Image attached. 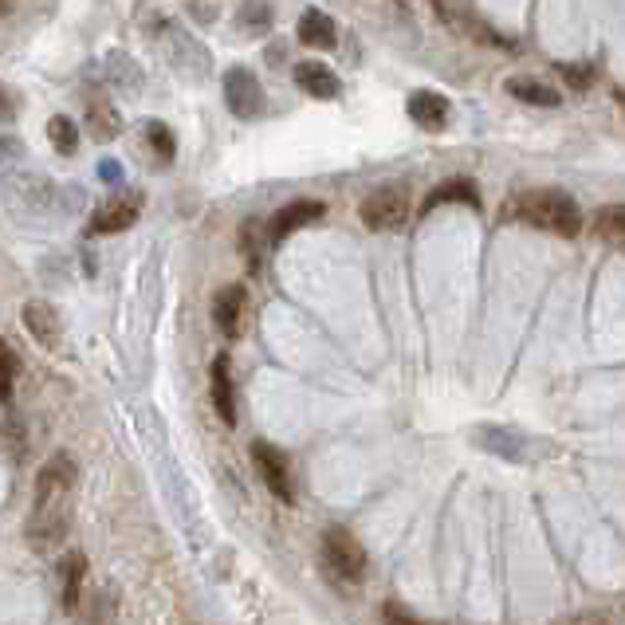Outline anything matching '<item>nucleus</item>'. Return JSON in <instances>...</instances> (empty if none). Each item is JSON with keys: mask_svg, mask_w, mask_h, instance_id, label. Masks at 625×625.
Segmentation results:
<instances>
[{"mask_svg": "<svg viewBox=\"0 0 625 625\" xmlns=\"http://www.w3.org/2000/svg\"><path fill=\"white\" fill-rule=\"evenodd\" d=\"M622 103H625V94H622Z\"/></svg>", "mask_w": 625, "mask_h": 625, "instance_id": "nucleus-29", "label": "nucleus"}, {"mask_svg": "<svg viewBox=\"0 0 625 625\" xmlns=\"http://www.w3.org/2000/svg\"><path fill=\"white\" fill-rule=\"evenodd\" d=\"M146 138H149V146H154V154H158L161 161H174V154H178V138H174V131H169L166 122H149Z\"/></svg>", "mask_w": 625, "mask_h": 625, "instance_id": "nucleus-23", "label": "nucleus"}, {"mask_svg": "<svg viewBox=\"0 0 625 625\" xmlns=\"http://www.w3.org/2000/svg\"><path fill=\"white\" fill-rule=\"evenodd\" d=\"M253 460H256V472H260V480L268 484V492L276 495L280 504H291V500H295V488H291L288 457H283L276 445H268V440H256Z\"/></svg>", "mask_w": 625, "mask_h": 625, "instance_id": "nucleus-5", "label": "nucleus"}, {"mask_svg": "<svg viewBox=\"0 0 625 625\" xmlns=\"http://www.w3.org/2000/svg\"><path fill=\"white\" fill-rule=\"evenodd\" d=\"M594 233H598V241L625 244V205H606V209H598V216H594Z\"/></svg>", "mask_w": 625, "mask_h": 625, "instance_id": "nucleus-19", "label": "nucleus"}, {"mask_svg": "<svg viewBox=\"0 0 625 625\" xmlns=\"http://www.w3.org/2000/svg\"><path fill=\"white\" fill-rule=\"evenodd\" d=\"M323 567L335 582H362L366 579V547L346 532V527H327L323 532Z\"/></svg>", "mask_w": 625, "mask_h": 625, "instance_id": "nucleus-3", "label": "nucleus"}, {"mask_svg": "<svg viewBox=\"0 0 625 625\" xmlns=\"http://www.w3.org/2000/svg\"><path fill=\"white\" fill-rule=\"evenodd\" d=\"M559 75H567V79H574V87H590V67H570V64H559Z\"/></svg>", "mask_w": 625, "mask_h": 625, "instance_id": "nucleus-26", "label": "nucleus"}, {"mask_svg": "<svg viewBox=\"0 0 625 625\" xmlns=\"http://www.w3.org/2000/svg\"><path fill=\"white\" fill-rule=\"evenodd\" d=\"M87 119H91V131L99 134V138H114L122 126V119L114 114V107L107 103V99H91V111H87Z\"/></svg>", "mask_w": 625, "mask_h": 625, "instance_id": "nucleus-21", "label": "nucleus"}, {"mask_svg": "<svg viewBox=\"0 0 625 625\" xmlns=\"http://www.w3.org/2000/svg\"><path fill=\"white\" fill-rule=\"evenodd\" d=\"M99 174H103L107 186H119V181H122V166H119V161H103V166H99Z\"/></svg>", "mask_w": 625, "mask_h": 625, "instance_id": "nucleus-27", "label": "nucleus"}, {"mask_svg": "<svg viewBox=\"0 0 625 625\" xmlns=\"http://www.w3.org/2000/svg\"><path fill=\"white\" fill-rule=\"evenodd\" d=\"M209 390H213V410L224 425H236V390H233V362L224 355L213 358L209 370Z\"/></svg>", "mask_w": 625, "mask_h": 625, "instance_id": "nucleus-12", "label": "nucleus"}, {"mask_svg": "<svg viewBox=\"0 0 625 625\" xmlns=\"http://www.w3.org/2000/svg\"><path fill=\"white\" fill-rule=\"evenodd\" d=\"M477 440H480V448H488V453H495V457L523 460V437L515 429H500V425H480Z\"/></svg>", "mask_w": 625, "mask_h": 625, "instance_id": "nucleus-16", "label": "nucleus"}, {"mask_svg": "<svg viewBox=\"0 0 625 625\" xmlns=\"http://www.w3.org/2000/svg\"><path fill=\"white\" fill-rule=\"evenodd\" d=\"M299 40L308 47H335L338 32H335V20L327 16V12H303V20H299Z\"/></svg>", "mask_w": 625, "mask_h": 625, "instance_id": "nucleus-18", "label": "nucleus"}, {"mask_svg": "<svg viewBox=\"0 0 625 625\" xmlns=\"http://www.w3.org/2000/svg\"><path fill=\"white\" fill-rule=\"evenodd\" d=\"M59 574H64V610L75 614L79 610V598H83V579H87V559L79 551H71L59 562Z\"/></svg>", "mask_w": 625, "mask_h": 625, "instance_id": "nucleus-17", "label": "nucleus"}, {"mask_svg": "<svg viewBox=\"0 0 625 625\" xmlns=\"http://www.w3.org/2000/svg\"><path fill=\"white\" fill-rule=\"evenodd\" d=\"M241 29L244 32H268L271 29V4L268 0H244Z\"/></svg>", "mask_w": 625, "mask_h": 625, "instance_id": "nucleus-22", "label": "nucleus"}, {"mask_svg": "<svg viewBox=\"0 0 625 625\" xmlns=\"http://www.w3.org/2000/svg\"><path fill=\"white\" fill-rule=\"evenodd\" d=\"M382 617H386V625H433V622H421V617H413V614H405L398 602H390V606L382 610Z\"/></svg>", "mask_w": 625, "mask_h": 625, "instance_id": "nucleus-25", "label": "nucleus"}, {"mask_svg": "<svg viewBox=\"0 0 625 625\" xmlns=\"http://www.w3.org/2000/svg\"><path fill=\"white\" fill-rule=\"evenodd\" d=\"M75 480H79V468H75L71 453H56V457H47V465L40 468L32 515H29V543L36 551H56L59 543L67 539Z\"/></svg>", "mask_w": 625, "mask_h": 625, "instance_id": "nucleus-1", "label": "nucleus"}, {"mask_svg": "<svg viewBox=\"0 0 625 625\" xmlns=\"http://www.w3.org/2000/svg\"><path fill=\"white\" fill-rule=\"evenodd\" d=\"M295 83L303 87L311 99H335V94L343 91L338 75L331 71L327 64H319V59H303V64H295Z\"/></svg>", "mask_w": 625, "mask_h": 625, "instance_id": "nucleus-13", "label": "nucleus"}, {"mask_svg": "<svg viewBox=\"0 0 625 625\" xmlns=\"http://www.w3.org/2000/svg\"><path fill=\"white\" fill-rule=\"evenodd\" d=\"M327 216V205L323 201H291L288 209H280L276 213V221H271V244L288 241L291 233H299V228H308V224L323 221Z\"/></svg>", "mask_w": 625, "mask_h": 625, "instance_id": "nucleus-11", "label": "nucleus"}, {"mask_svg": "<svg viewBox=\"0 0 625 625\" xmlns=\"http://www.w3.org/2000/svg\"><path fill=\"white\" fill-rule=\"evenodd\" d=\"M405 111H410V119L417 122L421 131H445L448 126V114H453V103H448L445 94L437 91H413L410 94V103H405Z\"/></svg>", "mask_w": 625, "mask_h": 625, "instance_id": "nucleus-7", "label": "nucleus"}, {"mask_svg": "<svg viewBox=\"0 0 625 625\" xmlns=\"http://www.w3.org/2000/svg\"><path fill=\"white\" fill-rule=\"evenodd\" d=\"M512 216L527 221L532 228H543V233H555V236H574L582 233V209L579 201L562 189H527L512 201Z\"/></svg>", "mask_w": 625, "mask_h": 625, "instance_id": "nucleus-2", "label": "nucleus"}, {"mask_svg": "<svg viewBox=\"0 0 625 625\" xmlns=\"http://www.w3.org/2000/svg\"><path fill=\"white\" fill-rule=\"evenodd\" d=\"M504 87H507V94H515V99L527 107H559L562 103V94L555 91L551 83H539L532 75H512Z\"/></svg>", "mask_w": 625, "mask_h": 625, "instance_id": "nucleus-15", "label": "nucleus"}, {"mask_svg": "<svg viewBox=\"0 0 625 625\" xmlns=\"http://www.w3.org/2000/svg\"><path fill=\"white\" fill-rule=\"evenodd\" d=\"M12 4H16V0H0V20L9 16V12H12Z\"/></svg>", "mask_w": 625, "mask_h": 625, "instance_id": "nucleus-28", "label": "nucleus"}, {"mask_svg": "<svg viewBox=\"0 0 625 625\" xmlns=\"http://www.w3.org/2000/svg\"><path fill=\"white\" fill-rule=\"evenodd\" d=\"M358 216H362L370 233H393V228H402L410 221V197L402 189H373L358 205Z\"/></svg>", "mask_w": 625, "mask_h": 625, "instance_id": "nucleus-4", "label": "nucleus"}, {"mask_svg": "<svg viewBox=\"0 0 625 625\" xmlns=\"http://www.w3.org/2000/svg\"><path fill=\"white\" fill-rule=\"evenodd\" d=\"M20 319H24V327H29V335L36 338L44 350H56L59 346V335H64V327H59V315L52 303H44V299H32V303H24V311H20Z\"/></svg>", "mask_w": 625, "mask_h": 625, "instance_id": "nucleus-8", "label": "nucleus"}, {"mask_svg": "<svg viewBox=\"0 0 625 625\" xmlns=\"http://www.w3.org/2000/svg\"><path fill=\"white\" fill-rule=\"evenodd\" d=\"M244 308H248V295H244L241 283H228V288L216 291V299H213V319H216V327H221L224 338H241Z\"/></svg>", "mask_w": 625, "mask_h": 625, "instance_id": "nucleus-10", "label": "nucleus"}, {"mask_svg": "<svg viewBox=\"0 0 625 625\" xmlns=\"http://www.w3.org/2000/svg\"><path fill=\"white\" fill-rule=\"evenodd\" d=\"M224 103L236 119H256L264 111V87L256 83L253 71L233 67V71H224Z\"/></svg>", "mask_w": 625, "mask_h": 625, "instance_id": "nucleus-6", "label": "nucleus"}, {"mask_svg": "<svg viewBox=\"0 0 625 625\" xmlns=\"http://www.w3.org/2000/svg\"><path fill=\"white\" fill-rule=\"evenodd\" d=\"M47 138H52V146H56L64 158H71L75 149H79V131H75V122L64 119V114H56V119L47 122Z\"/></svg>", "mask_w": 625, "mask_h": 625, "instance_id": "nucleus-20", "label": "nucleus"}, {"mask_svg": "<svg viewBox=\"0 0 625 625\" xmlns=\"http://www.w3.org/2000/svg\"><path fill=\"white\" fill-rule=\"evenodd\" d=\"M138 197L134 193H126V197H111L107 205H99L94 209V216H91V233H99V236H107V233H122V228H131L134 221H138Z\"/></svg>", "mask_w": 625, "mask_h": 625, "instance_id": "nucleus-9", "label": "nucleus"}, {"mask_svg": "<svg viewBox=\"0 0 625 625\" xmlns=\"http://www.w3.org/2000/svg\"><path fill=\"white\" fill-rule=\"evenodd\" d=\"M453 201H460V205H480L477 186H472V181H468V178H453V181H445V186H437L429 197H425V201H421V213L429 216L433 209L453 205Z\"/></svg>", "mask_w": 625, "mask_h": 625, "instance_id": "nucleus-14", "label": "nucleus"}, {"mask_svg": "<svg viewBox=\"0 0 625 625\" xmlns=\"http://www.w3.org/2000/svg\"><path fill=\"white\" fill-rule=\"evenodd\" d=\"M16 373H20V358L12 355V346H9V343H0V402H9V398H12Z\"/></svg>", "mask_w": 625, "mask_h": 625, "instance_id": "nucleus-24", "label": "nucleus"}]
</instances>
